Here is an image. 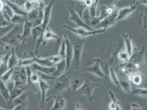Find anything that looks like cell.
Masks as SVG:
<instances>
[{
    "instance_id": "cell-1",
    "label": "cell",
    "mask_w": 147,
    "mask_h": 110,
    "mask_svg": "<svg viewBox=\"0 0 147 110\" xmlns=\"http://www.w3.org/2000/svg\"><path fill=\"white\" fill-rule=\"evenodd\" d=\"M144 48L141 50L134 52L128 62L122 64L120 67L122 73L126 75L135 72H140L146 75L147 74V63L145 58Z\"/></svg>"
},
{
    "instance_id": "cell-2",
    "label": "cell",
    "mask_w": 147,
    "mask_h": 110,
    "mask_svg": "<svg viewBox=\"0 0 147 110\" xmlns=\"http://www.w3.org/2000/svg\"><path fill=\"white\" fill-rule=\"evenodd\" d=\"M23 29V25H15L7 34L0 39V46H9L15 48L20 43V39Z\"/></svg>"
},
{
    "instance_id": "cell-3",
    "label": "cell",
    "mask_w": 147,
    "mask_h": 110,
    "mask_svg": "<svg viewBox=\"0 0 147 110\" xmlns=\"http://www.w3.org/2000/svg\"><path fill=\"white\" fill-rule=\"evenodd\" d=\"M100 86L101 84L99 83L94 82L90 80L85 79L83 85L75 93L84 96L87 101H92L94 99L93 95L94 90Z\"/></svg>"
},
{
    "instance_id": "cell-4",
    "label": "cell",
    "mask_w": 147,
    "mask_h": 110,
    "mask_svg": "<svg viewBox=\"0 0 147 110\" xmlns=\"http://www.w3.org/2000/svg\"><path fill=\"white\" fill-rule=\"evenodd\" d=\"M70 71L65 72L55 79L56 81L53 90V94L55 96L61 95L63 92H65L68 88H70Z\"/></svg>"
},
{
    "instance_id": "cell-5",
    "label": "cell",
    "mask_w": 147,
    "mask_h": 110,
    "mask_svg": "<svg viewBox=\"0 0 147 110\" xmlns=\"http://www.w3.org/2000/svg\"><path fill=\"white\" fill-rule=\"evenodd\" d=\"M62 27L64 29L70 31L73 34L80 37L82 39H85L87 37H88L93 35H95L98 34L104 33L106 31L105 29H102V28L95 29L92 31H89L84 28H82V27L73 28L67 24L63 25Z\"/></svg>"
},
{
    "instance_id": "cell-6",
    "label": "cell",
    "mask_w": 147,
    "mask_h": 110,
    "mask_svg": "<svg viewBox=\"0 0 147 110\" xmlns=\"http://www.w3.org/2000/svg\"><path fill=\"white\" fill-rule=\"evenodd\" d=\"M19 69L16 70L15 68L13 73L12 79L15 84V86L17 88L25 90L26 86L28 85V77L25 68L24 67H20Z\"/></svg>"
},
{
    "instance_id": "cell-7",
    "label": "cell",
    "mask_w": 147,
    "mask_h": 110,
    "mask_svg": "<svg viewBox=\"0 0 147 110\" xmlns=\"http://www.w3.org/2000/svg\"><path fill=\"white\" fill-rule=\"evenodd\" d=\"M85 44V39H81L80 41H76L73 45V60L75 70L80 68L81 63V57Z\"/></svg>"
},
{
    "instance_id": "cell-8",
    "label": "cell",
    "mask_w": 147,
    "mask_h": 110,
    "mask_svg": "<svg viewBox=\"0 0 147 110\" xmlns=\"http://www.w3.org/2000/svg\"><path fill=\"white\" fill-rule=\"evenodd\" d=\"M69 10V19L74 23L75 25H76L78 27H82L84 28L87 30L92 31L95 29L92 26L88 24L85 20L82 18H81L79 14L76 12L73 8L71 6L68 7Z\"/></svg>"
},
{
    "instance_id": "cell-9",
    "label": "cell",
    "mask_w": 147,
    "mask_h": 110,
    "mask_svg": "<svg viewBox=\"0 0 147 110\" xmlns=\"http://www.w3.org/2000/svg\"><path fill=\"white\" fill-rule=\"evenodd\" d=\"M85 71L90 73L92 74L98 78L106 79L107 76L103 71L101 65L100 60L99 58H93V63L92 65L85 68Z\"/></svg>"
},
{
    "instance_id": "cell-10",
    "label": "cell",
    "mask_w": 147,
    "mask_h": 110,
    "mask_svg": "<svg viewBox=\"0 0 147 110\" xmlns=\"http://www.w3.org/2000/svg\"><path fill=\"white\" fill-rule=\"evenodd\" d=\"M119 8H117L115 11L112 14L109 15L101 20L98 24L97 25L94 29H104L106 31L111 26L117 23V16Z\"/></svg>"
},
{
    "instance_id": "cell-11",
    "label": "cell",
    "mask_w": 147,
    "mask_h": 110,
    "mask_svg": "<svg viewBox=\"0 0 147 110\" xmlns=\"http://www.w3.org/2000/svg\"><path fill=\"white\" fill-rule=\"evenodd\" d=\"M66 43V52H65V62H66V71L65 72L69 71L71 66L73 60V45L70 40L69 37L64 35Z\"/></svg>"
},
{
    "instance_id": "cell-12",
    "label": "cell",
    "mask_w": 147,
    "mask_h": 110,
    "mask_svg": "<svg viewBox=\"0 0 147 110\" xmlns=\"http://www.w3.org/2000/svg\"><path fill=\"white\" fill-rule=\"evenodd\" d=\"M137 8L138 7L136 5H132L128 6L119 8L117 18V22L127 18L131 14H132L137 9Z\"/></svg>"
},
{
    "instance_id": "cell-13",
    "label": "cell",
    "mask_w": 147,
    "mask_h": 110,
    "mask_svg": "<svg viewBox=\"0 0 147 110\" xmlns=\"http://www.w3.org/2000/svg\"><path fill=\"white\" fill-rule=\"evenodd\" d=\"M85 77L82 75H75L73 77H71L70 88L73 94H75L76 91L79 89L81 86L83 85L85 80Z\"/></svg>"
},
{
    "instance_id": "cell-14",
    "label": "cell",
    "mask_w": 147,
    "mask_h": 110,
    "mask_svg": "<svg viewBox=\"0 0 147 110\" xmlns=\"http://www.w3.org/2000/svg\"><path fill=\"white\" fill-rule=\"evenodd\" d=\"M55 0L51 1L49 2V3L47 6H46V7H45L43 22H42V23L41 24V26L42 27V30H43V35L45 29H46L47 27L49 26L50 19L51 17L52 10L53 6L55 4ZM43 35H42V37H43Z\"/></svg>"
},
{
    "instance_id": "cell-15",
    "label": "cell",
    "mask_w": 147,
    "mask_h": 110,
    "mask_svg": "<svg viewBox=\"0 0 147 110\" xmlns=\"http://www.w3.org/2000/svg\"><path fill=\"white\" fill-rule=\"evenodd\" d=\"M33 28V23L30 21L26 20L23 24V29L20 39V43L25 44L28 37L31 35V30Z\"/></svg>"
},
{
    "instance_id": "cell-16",
    "label": "cell",
    "mask_w": 147,
    "mask_h": 110,
    "mask_svg": "<svg viewBox=\"0 0 147 110\" xmlns=\"http://www.w3.org/2000/svg\"><path fill=\"white\" fill-rule=\"evenodd\" d=\"M38 86L40 89V92L41 93V104L40 107L41 109H43V105L45 104L46 98V95L47 92L51 88V86L47 83L46 81L42 79H39Z\"/></svg>"
},
{
    "instance_id": "cell-17",
    "label": "cell",
    "mask_w": 147,
    "mask_h": 110,
    "mask_svg": "<svg viewBox=\"0 0 147 110\" xmlns=\"http://www.w3.org/2000/svg\"><path fill=\"white\" fill-rule=\"evenodd\" d=\"M121 35L124 41L125 49L128 52L129 56H131L134 52V44L132 41L131 37L129 36L128 33L124 31L121 32Z\"/></svg>"
},
{
    "instance_id": "cell-18",
    "label": "cell",
    "mask_w": 147,
    "mask_h": 110,
    "mask_svg": "<svg viewBox=\"0 0 147 110\" xmlns=\"http://www.w3.org/2000/svg\"><path fill=\"white\" fill-rule=\"evenodd\" d=\"M31 67L32 68V70L33 72H40L43 73L52 75L54 72H55V66H52V67H46V66H42L41 65H39L36 63H34L31 66Z\"/></svg>"
},
{
    "instance_id": "cell-19",
    "label": "cell",
    "mask_w": 147,
    "mask_h": 110,
    "mask_svg": "<svg viewBox=\"0 0 147 110\" xmlns=\"http://www.w3.org/2000/svg\"><path fill=\"white\" fill-rule=\"evenodd\" d=\"M66 98L61 95L55 96L53 105L50 110H63L66 107Z\"/></svg>"
},
{
    "instance_id": "cell-20",
    "label": "cell",
    "mask_w": 147,
    "mask_h": 110,
    "mask_svg": "<svg viewBox=\"0 0 147 110\" xmlns=\"http://www.w3.org/2000/svg\"><path fill=\"white\" fill-rule=\"evenodd\" d=\"M146 75L140 72H135L134 73L129 74L127 76V78L135 86H140L143 84L144 77Z\"/></svg>"
},
{
    "instance_id": "cell-21",
    "label": "cell",
    "mask_w": 147,
    "mask_h": 110,
    "mask_svg": "<svg viewBox=\"0 0 147 110\" xmlns=\"http://www.w3.org/2000/svg\"><path fill=\"white\" fill-rule=\"evenodd\" d=\"M45 7L46 6H45L44 1L41 0V1L39 2L38 6V17L36 20L33 23V27L40 25L42 23Z\"/></svg>"
},
{
    "instance_id": "cell-22",
    "label": "cell",
    "mask_w": 147,
    "mask_h": 110,
    "mask_svg": "<svg viewBox=\"0 0 147 110\" xmlns=\"http://www.w3.org/2000/svg\"><path fill=\"white\" fill-rule=\"evenodd\" d=\"M43 41H48L51 40H54L57 42L61 41L60 37L55 32L51 30L49 27H47L44 31L43 35Z\"/></svg>"
},
{
    "instance_id": "cell-23",
    "label": "cell",
    "mask_w": 147,
    "mask_h": 110,
    "mask_svg": "<svg viewBox=\"0 0 147 110\" xmlns=\"http://www.w3.org/2000/svg\"><path fill=\"white\" fill-rule=\"evenodd\" d=\"M55 72L53 74L52 76L55 78L59 77L63 74L66 71V62L65 60L63 59L59 63H57L55 66Z\"/></svg>"
},
{
    "instance_id": "cell-24",
    "label": "cell",
    "mask_w": 147,
    "mask_h": 110,
    "mask_svg": "<svg viewBox=\"0 0 147 110\" xmlns=\"http://www.w3.org/2000/svg\"><path fill=\"white\" fill-rule=\"evenodd\" d=\"M0 94L7 103H8L9 101H11L9 90L7 88L6 83L1 79H0Z\"/></svg>"
},
{
    "instance_id": "cell-25",
    "label": "cell",
    "mask_w": 147,
    "mask_h": 110,
    "mask_svg": "<svg viewBox=\"0 0 147 110\" xmlns=\"http://www.w3.org/2000/svg\"><path fill=\"white\" fill-rule=\"evenodd\" d=\"M35 63L39 65L46 67L55 66L52 62L51 56L48 57H40L35 56Z\"/></svg>"
},
{
    "instance_id": "cell-26",
    "label": "cell",
    "mask_w": 147,
    "mask_h": 110,
    "mask_svg": "<svg viewBox=\"0 0 147 110\" xmlns=\"http://www.w3.org/2000/svg\"><path fill=\"white\" fill-rule=\"evenodd\" d=\"M19 61L20 60L17 57V56L16 54L15 48H12V53L9 57L8 61V68L11 69L17 67Z\"/></svg>"
},
{
    "instance_id": "cell-27",
    "label": "cell",
    "mask_w": 147,
    "mask_h": 110,
    "mask_svg": "<svg viewBox=\"0 0 147 110\" xmlns=\"http://www.w3.org/2000/svg\"><path fill=\"white\" fill-rule=\"evenodd\" d=\"M109 78L111 83L116 86L117 88L121 89L120 85V80H119V77H118L116 72L114 69V68L111 67H109Z\"/></svg>"
},
{
    "instance_id": "cell-28",
    "label": "cell",
    "mask_w": 147,
    "mask_h": 110,
    "mask_svg": "<svg viewBox=\"0 0 147 110\" xmlns=\"http://www.w3.org/2000/svg\"><path fill=\"white\" fill-rule=\"evenodd\" d=\"M6 3L8 4L11 8L12 9L14 14H17V15H20V16H23L24 17H26L27 16V13L24 10L21 8L20 7L18 6L14 3L12 2H8Z\"/></svg>"
},
{
    "instance_id": "cell-29",
    "label": "cell",
    "mask_w": 147,
    "mask_h": 110,
    "mask_svg": "<svg viewBox=\"0 0 147 110\" xmlns=\"http://www.w3.org/2000/svg\"><path fill=\"white\" fill-rule=\"evenodd\" d=\"M86 5H85L84 2L79 1L78 2H76L74 5V10L76 11L79 16H80L81 18L83 19V16H84V11L86 10Z\"/></svg>"
},
{
    "instance_id": "cell-30",
    "label": "cell",
    "mask_w": 147,
    "mask_h": 110,
    "mask_svg": "<svg viewBox=\"0 0 147 110\" xmlns=\"http://www.w3.org/2000/svg\"><path fill=\"white\" fill-rule=\"evenodd\" d=\"M119 80L121 89H123V91L127 93H131L132 91L131 81L127 78L123 79L119 78Z\"/></svg>"
},
{
    "instance_id": "cell-31",
    "label": "cell",
    "mask_w": 147,
    "mask_h": 110,
    "mask_svg": "<svg viewBox=\"0 0 147 110\" xmlns=\"http://www.w3.org/2000/svg\"><path fill=\"white\" fill-rule=\"evenodd\" d=\"M130 58L131 56L125 50V49L120 50L117 54V58L121 64H124L128 62L130 60Z\"/></svg>"
},
{
    "instance_id": "cell-32",
    "label": "cell",
    "mask_w": 147,
    "mask_h": 110,
    "mask_svg": "<svg viewBox=\"0 0 147 110\" xmlns=\"http://www.w3.org/2000/svg\"><path fill=\"white\" fill-rule=\"evenodd\" d=\"M99 0H94L92 5L88 7L89 16L91 18H94L97 17V11Z\"/></svg>"
},
{
    "instance_id": "cell-33",
    "label": "cell",
    "mask_w": 147,
    "mask_h": 110,
    "mask_svg": "<svg viewBox=\"0 0 147 110\" xmlns=\"http://www.w3.org/2000/svg\"><path fill=\"white\" fill-rule=\"evenodd\" d=\"M131 93L141 98H147V88H136L132 90Z\"/></svg>"
},
{
    "instance_id": "cell-34",
    "label": "cell",
    "mask_w": 147,
    "mask_h": 110,
    "mask_svg": "<svg viewBox=\"0 0 147 110\" xmlns=\"http://www.w3.org/2000/svg\"><path fill=\"white\" fill-rule=\"evenodd\" d=\"M28 98V94L26 92H24L21 95H20L17 98H14L13 100V103L14 104V106H17L21 104H23L25 101H27Z\"/></svg>"
},
{
    "instance_id": "cell-35",
    "label": "cell",
    "mask_w": 147,
    "mask_h": 110,
    "mask_svg": "<svg viewBox=\"0 0 147 110\" xmlns=\"http://www.w3.org/2000/svg\"><path fill=\"white\" fill-rule=\"evenodd\" d=\"M34 63H35V56L31 58H24L22 60H20L17 67H25L26 66H31Z\"/></svg>"
},
{
    "instance_id": "cell-36",
    "label": "cell",
    "mask_w": 147,
    "mask_h": 110,
    "mask_svg": "<svg viewBox=\"0 0 147 110\" xmlns=\"http://www.w3.org/2000/svg\"><path fill=\"white\" fill-rule=\"evenodd\" d=\"M26 20V17L14 14L11 19V23L15 25H23Z\"/></svg>"
},
{
    "instance_id": "cell-37",
    "label": "cell",
    "mask_w": 147,
    "mask_h": 110,
    "mask_svg": "<svg viewBox=\"0 0 147 110\" xmlns=\"http://www.w3.org/2000/svg\"><path fill=\"white\" fill-rule=\"evenodd\" d=\"M38 3H34L32 1H31L30 0H28L24 5L23 7V10H24L26 12L29 13L31 12L32 10H34V9L36 8L38 6Z\"/></svg>"
},
{
    "instance_id": "cell-38",
    "label": "cell",
    "mask_w": 147,
    "mask_h": 110,
    "mask_svg": "<svg viewBox=\"0 0 147 110\" xmlns=\"http://www.w3.org/2000/svg\"><path fill=\"white\" fill-rule=\"evenodd\" d=\"M65 52H66V43L64 36H63L61 40V43L60 45V47L58 50V55L61 56L63 59L65 58Z\"/></svg>"
},
{
    "instance_id": "cell-39",
    "label": "cell",
    "mask_w": 147,
    "mask_h": 110,
    "mask_svg": "<svg viewBox=\"0 0 147 110\" xmlns=\"http://www.w3.org/2000/svg\"><path fill=\"white\" fill-rule=\"evenodd\" d=\"M14 26L15 24H10L4 26H0V39L5 37L12 29Z\"/></svg>"
},
{
    "instance_id": "cell-40",
    "label": "cell",
    "mask_w": 147,
    "mask_h": 110,
    "mask_svg": "<svg viewBox=\"0 0 147 110\" xmlns=\"http://www.w3.org/2000/svg\"><path fill=\"white\" fill-rule=\"evenodd\" d=\"M38 14V10L37 7L36 8L34 9V10H32L30 12L27 13V16H26L27 20L33 23L37 18Z\"/></svg>"
},
{
    "instance_id": "cell-41",
    "label": "cell",
    "mask_w": 147,
    "mask_h": 110,
    "mask_svg": "<svg viewBox=\"0 0 147 110\" xmlns=\"http://www.w3.org/2000/svg\"><path fill=\"white\" fill-rule=\"evenodd\" d=\"M24 91V90L19 89L16 87H14V88H13L12 89L9 90L11 101H13L14 98H17L20 95H21L22 93H23Z\"/></svg>"
},
{
    "instance_id": "cell-42",
    "label": "cell",
    "mask_w": 147,
    "mask_h": 110,
    "mask_svg": "<svg viewBox=\"0 0 147 110\" xmlns=\"http://www.w3.org/2000/svg\"><path fill=\"white\" fill-rule=\"evenodd\" d=\"M16 68L9 69L8 70V71L6 72L1 77L0 79L1 80H2V81H3V82H5V83H7L9 80H10L12 78L13 73V72H14V69H15Z\"/></svg>"
},
{
    "instance_id": "cell-43",
    "label": "cell",
    "mask_w": 147,
    "mask_h": 110,
    "mask_svg": "<svg viewBox=\"0 0 147 110\" xmlns=\"http://www.w3.org/2000/svg\"><path fill=\"white\" fill-rule=\"evenodd\" d=\"M142 26L141 28V33H144L147 30V9H146L144 12L142 14Z\"/></svg>"
},
{
    "instance_id": "cell-44",
    "label": "cell",
    "mask_w": 147,
    "mask_h": 110,
    "mask_svg": "<svg viewBox=\"0 0 147 110\" xmlns=\"http://www.w3.org/2000/svg\"><path fill=\"white\" fill-rule=\"evenodd\" d=\"M35 72L38 75V77H39V78L40 79L47 81V80L55 79H56L55 78L53 77L52 75H47V74H46L43 73H41V72Z\"/></svg>"
},
{
    "instance_id": "cell-45",
    "label": "cell",
    "mask_w": 147,
    "mask_h": 110,
    "mask_svg": "<svg viewBox=\"0 0 147 110\" xmlns=\"http://www.w3.org/2000/svg\"><path fill=\"white\" fill-rule=\"evenodd\" d=\"M3 10L5 11L9 16V17L11 18H12L13 16L14 15V12H13L12 9L11 8V7L9 6L8 4H7L6 3L5 4V6H4V7H3Z\"/></svg>"
},
{
    "instance_id": "cell-46",
    "label": "cell",
    "mask_w": 147,
    "mask_h": 110,
    "mask_svg": "<svg viewBox=\"0 0 147 110\" xmlns=\"http://www.w3.org/2000/svg\"><path fill=\"white\" fill-rule=\"evenodd\" d=\"M39 79L40 78L36 73L35 72H33L31 77L30 83H32L34 84H38Z\"/></svg>"
},
{
    "instance_id": "cell-47",
    "label": "cell",
    "mask_w": 147,
    "mask_h": 110,
    "mask_svg": "<svg viewBox=\"0 0 147 110\" xmlns=\"http://www.w3.org/2000/svg\"><path fill=\"white\" fill-rule=\"evenodd\" d=\"M27 1L28 0H13L12 1H10V2H12L13 3H14L15 4H16L17 5H18V6L20 7L21 8H22L23 9L24 5L25 2Z\"/></svg>"
},
{
    "instance_id": "cell-48",
    "label": "cell",
    "mask_w": 147,
    "mask_h": 110,
    "mask_svg": "<svg viewBox=\"0 0 147 110\" xmlns=\"http://www.w3.org/2000/svg\"><path fill=\"white\" fill-rule=\"evenodd\" d=\"M27 107V101H25L23 104L16 106L12 110H26Z\"/></svg>"
},
{
    "instance_id": "cell-49",
    "label": "cell",
    "mask_w": 147,
    "mask_h": 110,
    "mask_svg": "<svg viewBox=\"0 0 147 110\" xmlns=\"http://www.w3.org/2000/svg\"><path fill=\"white\" fill-rule=\"evenodd\" d=\"M131 110H142V108L137 103H132L131 105Z\"/></svg>"
},
{
    "instance_id": "cell-50",
    "label": "cell",
    "mask_w": 147,
    "mask_h": 110,
    "mask_svg": "<svg viewBox=\"0 0 147 110\" xmlns=\"http://www.w3.org/2000/svg\"><path fill=\"white\" fill-rule=\"evenodd\" d=\"M5 4V3L3 0H0V13L3 10Z\"/></svg>"
},
{
    "instance_id": "cell-51",
    "label": "cell",
    "mask_w": 147,
    "mask_h": 110,
    "mask_svg": "<svg viewBox=\"0 0 147 110\" xmlns=\"http://www.w3.org/2000/svg\"><path fill=\"white\" fill-rule=\"evenodd\" d=\"M140 3L142 4V5H145V6H147V1H146V0H143V1L141 2Z\"/></svg>"
},
{
    "instance_id": "cell-52",
    "label": "cell",
    "mask_w": 147,
    "mask_h": 110,
    "mask_svg": "<svg viewBox=\"0 0 147 110\" xmlns=\"http://www.w3.org/2000/svg\"><path fill=\"white\" fill-rule=\"evenodd\" d=\"M30 1L34 3H38L41 1V0H30Z\"/></svg>"
},
{
    "instance_id": "cell-53",
    "label": "cell",
    "mask_w": 147,
    "mask_h": 110,
    "mask_svg": "<svg viewBox=\"0 0 147 110\" xmlns=\"http://www.w3.org/2000/svg\"><path fill=\"white\" fill-rule=\"evenodd\" d=\"M13 0H3V1L5 2V3H6L8 2H10V1H12Z\"/></svg>"
},
{
    "instance_id": "cell-54",
    "label": "cell",
    "mask_w": 147,
    "mask_h": 110,
    "mask_svg": "<svg viewBox=\"0 0 147 110\" xmlns=\"http://www.w3.org/2000/svg\"><path fill=\"white\" fill-rule=\"evenodd\" d=\"M109 110H117V107L116 108H114V109H109Z\"/></svg>"
},
{
    "instance_id": "cell-55",
    "label": "cell",
    "mask_w": 147,
    "mask_h": 110,
    "mask_svg": "<svg viewBox=\"0 0 147 110\" xmlns=\"http://www.w3.org/2000/svg\"><path fill=\"white\" fill-rule=\"evenodd\" d=\"M0 110H8L5 109H3V108H2V107H0Z\"/></svg>"
},
{
    "instance_id": "cell-56",
    "label": "cell",
    "mask_w": 147,
    "mask_h": 110,
    "mask_svg": "<svg viewBox=\"0 0 147 110\" xmlns=\"http://www.w3.org/2000/svg\"><path fill=\"white\" fill-rule=\"evenodd\" d=\"M78 1H82V2H84L85 0H78Z\"/></svg>"
},
{
    "instance_id": "cell-57",
    "label": "cell",
    "mask_w": 147,
    "mask_h": 110,
    "mask_svg": "<svg viewBox=\"0 0 147 110\" xmlns=\"http://www.w3.org/2000/svg\"><path fill=\"white\" fill-rule=\"evenodd\" d=\"M112 1H120V0H112Z\"/></svg>"
},
{
    "instance_id": "cell-58",
    "label": "cell",
    "mask_w": 147,
    "mask_h": 110,
    "mask_svg": "<svg viewBox=\"0 0 147 110\" xmlns=\"http://www.w3.org/2000/svg\"><path fill=\"white\" fill-rule=\"evenodd\" d=\"M77 110H81V109H77Z\"/></svg>"
}]
</instances>
